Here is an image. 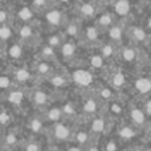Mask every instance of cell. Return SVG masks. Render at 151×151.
I'll list each match as a JSON object with an SVG mask.
<instances>
[{"instance_id": "cell-1", "label": "cell", "mask_w": 151, "mask_h": 151, "mask_svg": "<svg viewBox=\"0 0 151 151\" xmlns=\"http://www.w3.org/2000/svg\"><path fill=\"white\" fill-rule=\"evenodd\" d=\"M76 127H77V122H72V121L66 119L49 125L47 135H45V141L48 143L57 145V146H66V145L73 142Z\"/></svg>"}, {"instance_id": "cell-2", "label": "cell", "mask_w": 151, "mask_h": 151, "mask_svg": "<svg viewBox=\"0 0 151 151\" xmlns=\"http://www.w3.org/2000/svg\"><path fill=\"white\" fill-rule=\"evenodd\" d=\"M113 131H114V133H113L111 135L115 137L122 145H127V146L138 143V141H142V137H143V134H145L143 131L137 129L135 126H133L126 119L118 121Z\"/></svg>"}, {"instance_id": "cell-3", "label": "cell", "mask_w": 151, "mask_h": 151, "mask_svg": "<svg viewBox=\"0 0 151 151\" xmlns=\"http://www.w3.org/2000/svg\"><path fill=\"white\" fill-rule=\"evenodd\" d=\"M3 104L12 107L16 113H20L25 110V105H29V88L16 85L7 93L1 94Z\"/></svg>"}, {"instance_id": "cell-4", "label": "cell", "mask_w": 151, "mask_h": 151, "mask_svg": "<svg viewBox=\"0 0 151 151\" xmlns=\"http://www.w3.org/2000/svg\"><path fill=\"white\" fill-rule=\"evenodd\" d=\"M80 98V110H81V119H85V123L105 109V105L98 99L94 91L78 94Z\"/></svg>"}, {"instance_id": "cell-5", "label": "cell", "mask_w": 151, "mask_h": 151, "mask_svg": "<svg viewBox=\"0 0 151 151\" xmlns=\"http://www.w3.org/2000/svg\"><path fill=\"white\" fill-rule=\"evenodd\" d=\"M125 119L127 121V122H130L133 126H135L137 129H139L141 131H143V133L151 126V121L149 119L146 113H145L142 105L138 104L137 101L127 102Z\"/></svg>"}, {"instance_id": "cell-6", "label": "cell", "mask_w": 151, "mask_h": 151, "mask_svg": "<svg viewBox=\"0 0 151 151\" xmlns=\"http://www.w3.org/2000/svg\"><path fill=\"white\" fill-rule=\"evenodd\" d=\"M72 85L80 91V94L88 93V91H94L97 88V81L94 74L89 69L85 68H77L70 73Z\"/></svg>"}, {"instance_id": "cell-7", "label": "cell", "mask_w": 151, "mask_h": 151, "mask_svg": "<svg viewBox=\"0 0 151 151\" xmlns=\"http://www.w3.org/2000/svg\"><path fill=\"white\" fill-rule=\"evenodd\" d=\"M53 102V93H50L44 86H32L29 88V106L33 111H44Z\"/></svg>"}, {"instance_id": "cell-8", "label": "cell", "mask_w": 151, "mask_h": 151, "mask_svg": "<svg viewBox=\"0 0 151 151\" xmlns=\"http://www.w3.org/2000/svg\"><path fill=\"white\" fill-rule=\"evenodd\" d=\"M23 127L25 130L27 135L37 137V138H45L47 131H48V125L44 121V118H42L40 111L29 113L25 117V119H24Z\"/></svg>"}, {"instance_id": "cell-9", "label": "cell", "mask_w": 151, "mask_h": 151, "mask_svg": "<svg viewBox=\"0 0 151 151\" xmlns=\"http://www.w3.org/2000/svg\"><path fill=\"white\" fill-rule=\"evenodd\" d=\"M27 133L23 126L17 125L15 127L8 129L7 131H3V139H1V151H9V150H20L23 142L27 138Z\"/></svg>"}, {"instance_id": "cell-10", "label": "cell", "mask_w": 151, "mask_h": 151, "mask_svg": "<svg viewBox=\"0 0 151 151\" xmlns=\"http://www.w3.org/2000/svg\"><path fill=\"white\" fill-rule=\"evenodd\" d=\"M130 89L133 91V96L135 98H138V101L147 98L151 96V77L147 76H141V77L134 78V81L131 82Z\"/></svg>"}, {"instance_id": "cell-11", "label": "cell", "mask_w": 151, "mask_h": 151, "mask_svg": "<svg viewBox=\"0 0 151 151\" xmlns=\"http://www.w3.org/2000/svg\"><path fill=\"white\" fill-rule=\"evenodd\" d=\"M12 76H13V80H15L16 85L24 86V88H32V83L37 78L33 70H31L28 68H24V66L15 69L12 72Z\"/></svg>"}, {"instance_id": "cell-12", "label": "cell", "mask_w": 151, "mask_h": 151, "mask_svg": "<svg viewBox=\"0 0 151 151\" xmlns=\"http://www.w3.org/2000/svg\"><path fill=\"white\" fill-rule=\"evenodd\" d=\"M94 139H98V138H94L86 123H77V127H76L74 135H73V143L78 145V146L86 147V146H89Z\"/></svg>"}, {"instance_id": "cell-13", "label": "cell", "mask_w": 151, "mask_h": 151, "mask_svg": "<svg viewBox=\"0 0 151 151\" xmlns=\"http://www.w3.org/2000/svg\"><path fill=\"white\" fill-rule=\"evenodd\" d=\"M47 82L53 91H60V93H64V90H66L68 88L72 86L70 76L57 73V72H55V73L50 76L47 80Z\"/></svg>"}, {"instance_id": "cell-14", "label": "cell", "mask_w": 151, "mask_h": 151, "mask_svg": "<svg viewBox=\"0 0 151 151\" xmlns=\"http://www.w3.org/2000/svg\"><path fill=\"white\" fill-rule=\"evenodd\" d=\"M44 118V121L47 122V125H53V123H57L60 121H64V113H63V107H61L60 102H55L52 104L47 110L44 111H40Z\"/></svg>"}, {"instance_id": "cell-15", "label": "cell", "mask_w": 151, "mask_h": 151, "mask_svg": "<svg viewBox=\"0 0 151 151\" xmlns=\"http://www.w3.org/2000/svg\"><path fill=\"white\" fill-rule=\"evenodd\" d=\"M107 85L111 86V88L114 89L115 91H118L119 94H122L123 91L130 86V83H129V78L126 77V74L123 73L122 70H115L114 73H111L109 76Z\"/></svg>"}, {"instance_id": "cell-16", "label": "cell", "mask_w": 151, "mask_h": 151, "mask_svg": "<svg viewBox=\"0 0 151 151\" xmlns=\"http://www.w3.org/2000/svg\"><path fill=\"white\" fill-rule=\"evenodd\" d=\"M94 94L98 97V99L102 102L104 105L109 104L111 101H115V99L121 98L122 94H119L118 91H115L111 86L109 85H97V88L94 89Z\"/></svg>"}, {"instance_id": "cell-17", "label": "cell", "mask_w": 151, "mask_h": 151, "mask_svg": "<svg viewBox=\"0 0 151 151\" xmlns=\"http://www.w3.org/2000/svg\"><path fill=\"white\" fill-rule=\"evenodd\" d=\"M16 117H17V113L9 107L8 105L3 104L1 106V114H0V123H1V131H7L8 129L15 127L17 126L16 123Z\"/></svg>"}, {"instance_id": "cell-18", "label": "cell", "mask_w": 151, "mask_h": 151, "mask_svg": "<svg viewBox=\"0 0 151 151\" xmlns=\"http://www.w3.org/2000/svg\"><path fill=\"white\" fill-rule=\"evenodd\" d=\"M33 72H35V74H36L37 78H44V80L47 81L50 76L55 73V69H53L50 61L41 60V61H39V63L36 64Z\"/></svg>"}, {"instance_id": "cell-19", "label": "cell", "mask_w": 151, "mask_h": 151, "mask_svg": "<svg viewBox=\"0 0 151 151\" xmlns=\"http://www.w3.org/2000/svg\"><path fill=\"white\" fill-rule=\"evenodd\" d=\"M42 138H37V137H31L28 135L25 141L23 142L20 150L19 151H44L45 145L41 141Z\"/></svg>"}, {"instance_id": "cell-20", "label": "cell", "mask_w": 151, "mask_h": 151, "mask_svg": "<svg viewBox=\"0 0 151 151\" xmlns=\"http://www.w3.org/2000/svg\"><path fill=\"white\" fill-rule=\"evenodd\" d=\"M101 146H102V151H122L123 145L115 137L109 135L107 139H105L101 143Z\"/></svg>"}, {"instance_id": "cell-21", "label": "cell", "mask_w": 151, "mask_h": 151, "mask_svg": "<svg viewBox=\"0 0 151 151\" xmlns=\"http://www.w3.org/2000/svg\"><path fill=\"white\" fill-rule=\"evenodd\" d=\"M16 86V82L13 80L12 73H3L1 77H0V89H1V94L7 93L8 90H11L12 88Z\"/></svg>"}, {"instance_id": "cell-22", "label": "cell", "mask_w": 151, "mask_h": 151, "mask_svg": "<svg viewBox=\"0 0 151 151\" xmlns=\"http://www.w3.org/2000/svg\"><path fill=\"white\" fill-rule=\"evenodd\" d=\"M76 50H77V47H76V44L74 42H72V41L64 42V44L61 45V48H60L61 56H63L64 58H66V60H70V58L74 57Z\"/></svg>"}, {"instance_id": "cell-23", "label": "cell", "mask_w": 151, "mask_h": 151, "mask_svg": "<svg viewBox=\"0 0 151 151\" xmlns=\"http://www.w3.org/2000/svg\"><path fill=\"white\" fill-rule=\"evenodd\" d=\"M7 55L9 58L12 60H20L24 55V50H23V47L20 44H12L7 50Z\"/></svg>"}, {"instance_id": "cell-24", "label": "cell", "mask_w": 151, "mask_h": 151, "mask_svg": "<svg viewBox=\"0 0 151 151\" xmlns=\"http://www.w3.org/2000/svg\"><path fill=\"white\" fill-rule=\"evenodd\" d=\"M89 64H90L91 69H94V70L105 69V58L102 55H93L89 60Z\"/></svg>"}, {"instance_id": "cell-25", "label": "cell", "mask_w": 151, "mask_h": 151, "mask_svg": "<svg viewBox=\"0 0 151 151\" xmlns=\"http://www.w3.org/2000/svg\"><path fill=\"white\" fill-rule=\"evenodd\" d=\"M121 56H122V60L125 61V63H129V64L134 63V61L137 60V50L131 47H126L122 49Z\"/></svg>"}, {"instance_id": "cell-26", "label": "cell", "mask_w": 151, "mask_h": 151, "mask_svg": "<svg viewBox=\"0 0 151 151\" xmlns=\"http://www.w3.org/2000/svg\"><path fill=\"white\" fill-rule=\"evenodd\" d=\"M114 9L119 16H125L130 11V3L127 0H118L114 5Z\"/></svg>"}, {"instance_id": "cell-27", "label": "cell", "mask_w": 151, "mask_h": 151, "mask_svg": "<svg viewBox=\"0 0 151 151\" xmlns=\"http://www.w3.org/2000/svg\"><path fill=\"white\" fill-rule=\"evenodd\" d=\"M45 17H47L48 23L52 24V25H58V24L61 23V20H63V15H61V12L60 11H57V9L49 11Z\"/></svg>"}, {"instance_id": "cell-28", "label": "cell", "mask_w": 151, "mask_h": 151, "mask_svg": "<svg viewBox=\"0 0 151 151\" xmlns=\"http://www.w3.org/2000/svg\"><path fill=\"white\" fill-rule=\"evenodd\" d=\"M130 32H131V36H133V39L135 40V41H138V42H143V41H146L147 35H146V32H145L142 28L134 27V28H131V29H130Z\"/></svg>"}, {"instance_id": "cell-29", "label": "cell", "mask_w": 151, "mask_h": 151, "mask_svg": "<svg viewBox=\"0 0 151 151\" xmlns=\"http://www.w3.org/2000/svg\"><path fill=\"white\" fill-rule=\"evenodd\" d=\"M56 56V52H55V48L50 47V45H45L42 47L41 49V58L42 60H47V61H52Z\"/></svg>"}, {"instance_id": "cell-30", "label": "cell", "mask_w": 151, "mask_h": 151, "mask_svg": "<svg viewBox=\"0 0 151 151\" xmlns=\"http://www.w3.org/2000/svg\"><path fill=\"white\" fill-rule=\"evenodd\" d=\"M101 55L104 56L105 60H109V58L114 57L115 55V47L113 44H106L101 48Z\"/></svg>"}, {"instance_id": "cell-31", "label": "cell", "mask_w": 151, "mask_h": 151, "mask_svg": "<svg viewBox=\"0 0 151 151\" xmlns=\"http://www.w3.org/2000/svg\"><path fill=\"white\" fill-rule=\"evenodd\" d=\"M19 35H20L21 40H24V41H29V40L33 37V29H32L29 25H23L20 28V31H19Z\"/></svg>"}, {"instance_id": "cell-32", "label": "cell", "mask_w": 151, "mask_h": 151, "mask_svg": "<svg viewBox=\"0 0 151 151\" xmlns=\"http://www.w3.org/2000/svg\"><path fill=\"white\" fill-rule=\"evenodd\" d=\"M109 36L113 41H121L122 40V29L119 27H113L109 31Z\"/></svg>"}, {"instance_id": "cell-33", "label": "cell", "mask_w": 151, "mask_h": 151, "mask_svg": "<svg viewBox=\"0 0 151 151\" xmlns=\"http://www.w3.org/2000/svg\"><path fill=\"white\" fill-rule=\"evenodd\" d=\"M85 36L88 41H97V39H98V31L94 27H89L85 32Z\"/></svg>"}, {"instance_id": "cell-34", "label": "cell", "mask_w": 151, "mask_h": 151, "mask_svg": "<svg viewBox=\"0 0 151 151\" xmlns=\"http://www.w3.org/2000/svg\"><path fill=\"white\" fill-rule=\"evenodd\" d=\"M11 36H12V29L7 25H3L1 28H0V37H1V41L5 42L8 39H11Z\"/></svg>"}, {"instance_id": "cell-35", "label": "cell", "mask_w": 151, "mask_h": 151, "mask_svg": "<svg viewBox=\"0 0 151 151\" xmlns=\"http://www.w3.org/2000/svg\"><path fill=\"white\" fill-rule=\"evenodd\" d=\"M141 105H142V107H143L145 113L147 114V117H149V119L151 121V96L147 97V98H145V99H142Z\"/></svg>"}, {"instance_id": "cell-36", "label": "cell", "mask_w": 151, "mask_h": 151, "mask_svg": "<svg viewBox=\"0 0 151 151\" xmlns=\"http://www.w3.org/2000/svg\"><path fill=\"white\" fill-rule=\"evenodd\" d=\"M63 40H61L60 36H57V35H55V36H50L49 39H48V45H50V47L53 48H61V45H63Z\"/></svg>"}, {"instance_id": "cell-37", "label": "cell", "mask_w": 151, "mask_h": 151, "mask_svg": "<svg viewBox=\"0 0 151 151\" xmlns=\"http://www.w3.org/2000/svg\"><path fill=\"white\" fill-rule=\"evenodd\" d=\"M32 11L29 9V8H27V7H24V8H21L20 9V12H19V17L23 21H29L32 19Z\"/></svg>"}, {"instance_id": "cell-38", "label": "cell", "mask_w": 151, "mask_h": 151, "mask_svg": "<svg viewBox=\"0 0 151 151\" xmlns=\"http://www.w3.org/2000/svg\"><path fill=\"white\" fill-rule=\"evenodd\" d=\"M142 143L147 147L150 151H151V126L145 131L143 137H142Z\"/></svg>"}, {"instance_id": "cell-39", "label": "cell", "mask_w": 151, "mask_h": 151, "mask_svg": "<svg viewBox=\"0 0 151 151\" xmlns=\"http://www.w3.org/2000/svg\"><path fill=\"white\" fill-rule=\"evenodd\" d=\"M122 151H150L149 149H147L146 146H145L143 143L138 145V143H134V145H130V146H127L125 150Z\"/></svg>"}, {"instance_id": "cell-40", "label": "cell", "mask_w": 151, "mask_h": 151, "mask_svg": "<svg viewBox=\"0 0 151 151\" xmlns=\"http://www.w3.org/2000/svg\"><path fill=\"white\" fill-rule=\"evenodd\" d=\"M81 12H82V15H85V16H93L94 15V7L91 4H89V3H86V4H83L82 7H81Z\"/></svg>"}, {"instance_id": "cell-41", "label": "cell", "mask_w": 151, "mask_h": 151, "mask_svg": "<svg viewBox=\"0 0 151 151\" xmlns=\"http://www.w3.org/2000/svg\"><path fill=\"white\" fill-rule=\"evenodd\" d=\"M98 23H99V25L101 27H109L110 24H111V17H110L109 15H104V16L99 17Z\"/></svg>"}, {"instance_id": "cell-42", "label": "cell", "mask_w": 151, "mask_h": 151, "mask_svg": "<svg viewBox=\"0 0 151 151\" xmlns=\"http://www.w3.org/2000/svg\"><path fill=\"white\" fill-rule=\"evenodd\" d=\"M64 150L65 151H85V147L78 146V145H76L72 142V143L66 145V147H64Z\"/></svg>"}, {"instance_id": "cell-43", "label": "cell", "mask_w": 151, "mask_h": 151, "mask_svg": "<svg viewBox=\"0 0 151 151\" xmlns=\"http://www.w3.org/2000/svg\"><path fill=\"white\" fill-rule=\"evenodd\" d=\"M44 151H65L63 146H57V145H52V143H48L45 145V149Z\"/></svg>"}, {"instance_id": "cell-44", "label": "cell", "mask_w": 151, "mask_h": 151, "mask_svg": "<svg viewBox=\"0 0 151 151\" xmlns=\"http://www.w3.org/2000/svg\"><path fill=\"white\" fill-rule=\"evenodd\" d=\"M66 33L69 35V36H77L78 33V27L76 25V24H70V25H68V28H66Z\"/></svg>"}, {"instance_id": "cell-45", "label": "cell", "mask_w": 151, "mask_h": 151, "mask_svg": "<svg viewBox=\"0 0 151 151\" xmlns=\"http://www.w3.org/2000/svg\"><path fill=\"white\" fill-rule=\"evenodd\" d=\"M45 1H47V0H33V5L35 7L41 8V7H44L45 5Z\"/></svg>"}, {"instance_id": "cell-46", "label": "cell", "mask_w": 151, "mask_h": 151, "mask_svg": "<svg viewBox=\"0 0 151 151\" xmlns=\"http://www.w3.org/2000/svg\"><path fill=\"white\" fill-rule=\"evenodd\" d=\"M5 20H7V13H5V11L3 9L1 12H0V21H1L3 24L5 23Z\"/></svg>"}, {"instance_id": "cell-47", "label": "cell", "mask_w": 151, "mask_h": 151, "mask_svg": "<svg viewBox=\"0 0 151 151\" xmlns=\"http://www.w3.org/2000/svg\"><path fill=\"white\" fill-rule=\"evenodd\" d=\"M147 25H149V28L151 29V17L149 19V23H147Z\"/></svg>"}, {"instance_id": "cell-48", "label": "cell", "mask_w": 151, "mask_h": 151, "mask_svg": "<svg viewBox=\"0 0 151 151\" xmlns=\"http://www.w3.org/2000/svg\"><path fill=\"white\" fill-rule=\"evenodd\" d=\"M61 1H64V3H68V1H69V0H61Z\"/></svg>"}, {"instance_id": "cell-49", "label": "cell", "mask_w": 151, "mask_h": 151, "mask_svg": "<svg viewBox=\"0 0 151 151\" xmlns=\"http://www.w3.org/2000/svg\"><path fill=\"white\" fill-rule=\"evenodd\" d=\"M9 151H19V150H9Z\"/></svg>"}]
</instances>
